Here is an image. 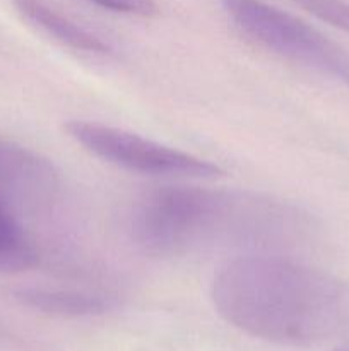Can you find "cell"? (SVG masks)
Instances as JSON below:
<instances>
[{
	"label": "cell",
	"instance_id": "obj_1",
	"mask_svg": "<svg viewBox=\"0 0 349 351\" xmlns=\"http://www.w3.org/2000/svg\"><path fill=\"white\" fill-rule=\"evenodd\" d=\"M315 230L308 213L283 199L192 185L153 189L129 216L130 237L140 249L171 257L212 250L284 254L311 242Z\"/></svg>",
	"mask_w": 349,
	"mask_h": 351
},
{
	"label": "cell",
	"instance_id": "obj_2",
	"mask_svg": "<svg viewBox=\"0 0 349 351\" xmlns=\"http://www.w3.org/2000/svg\"><path fill=\"white\" fill-rule=\"evenodd\" d=\"M211 298L228 324L283 346L349 338V283L284 254H242L219 267Z\"/></svg>",
	"mask_w": 349,
	"mask_h": 351
},
{
	"label": "cell",
	"instance_id": "obj_3",
	"mask_svg": "<svg viewBox=\"0 0 349 351\" xmlns=\"http://www.w3.org/2000/svg\"><path fill=\"white\" fill-rule=\"evenodd\" d=\"M242 33L279 57L349 86V51L325 34L262 0H221Z\"/></svg>",
	"mask_w": 349,
	"mask_h": 351
},
{
	"label": "cell",
	"instance_id": "obj_4",
	"mask_svg": "<svg viewBox=\"0 0 349 351\" xmlns=\"http://www.w3.org/2000/svg\"><path fill=\"white\" fill-rule=\"evenodd\" d=\"M64 130L91 154L135 173L197 180L224 175V170L212 161L105 123L70 120Z\"/></svg>",
	"mask_w": 349,
	"mask_h": 351
},
{
	"label": "cell",
	"instance_id": "obj_5",
	"mask_svg": "<svg viewBox=\"0 0 349 351\" xmlns=\"http://www.w3.org/2000/svg\"><path fill=\"white\" fill-rule=\"evenodd\" d=\"M60 191V173L36 151L0 139V199L14 213L43 211Z\"/></svg>",
	"mask_w": 349,
	"mask_h": 351
},
{
	"label": "cell",
	"instance_id": "obj_6",
	"mask_svg": "<svg viewBox=\"0 0 349 351\" xmlns=\"http://www.w3.org/2000/svg\"><path fill=\"white\" fill-rule=\"evenodd\" d=\"M14 5L24 19L29 21L33 26L40 27L44 34L57 40L64 47L86 51V53H109L108 43H105L101 38L89 33L88 29L75 24L68 17L58 14L41 0H14Z\"/></svg>",
	"mask_w": 349,
	"mask_h": 351
},
{
	"label": "cell",
	"instance_id": "obj_7",
	"mask_svg": "<svg viewBox=\"0 0 349 351\" xmlns=\"http://www.w3.org/2000/svg\"><path fill=\"white\" fill-rule=\"evenodd\" d=\"M26 307L60 317H94L115 308V300L105 295L53 288H23L16 293Z\"/></svg>",
	"mask_w": 349,
	"mask_h": 351
},
{
	"label": "cell",
	"instance_id": "obj_8",
	"mask_svg": "<svg viewBox=\"0 0 349 351\" xmlns=\"http://www.w3.org/2000/svg\"><path fill=\"white\" fill-rule=\"evenodd\" d=\"M38 252L16 213L0 199V273H21L38 264Z\"/></svg>",
	"mask_w": 349,
	"mask_h": 351
},
{
	"label": "cell",
	"instance_id": "obj_9",
	"mask_svg": "<svg viewBox=\"0 0 349 351\" xmlns=\"http://www.w3.org/2000/svg\"><path fill=\"white\" fill-rule=\"evenodd\" d=\"M324 23L349 33V2L346 0H291Z\"/></svg>",
	"mask_w": 349,
	"mask_h": 351
},
{
	"label": "cell",
	"instance_id": "obj_10",
	"mask_svg": "<svg viewBox=\"0 0 349 351\" xmlns=\"http://www.w3.org/2000/svg\"><path fill=\"white\" fill-rule=\"evenodd\" d=\"M103 9L113 10V12L130 14V16L151 17L157 12L154 0H89Z\"/></svg>",
	"mask_w": 349,
	"mask_h": 351
},
{
	"label": "cell",
	"instance_id": "obj_11",
	"mask_svg": "<svg viewBox=\"0 0 349 351\" xmlns=\"http://www.w3.org/2000/svg\"><path fill=\"white\" fill-rule=\"evenodd\" d=\"M332 351H349V338H346V339H342V343L341 345L337 346V348H334Z\"/></svg>",
	"mask_w": 349,
	"mask_h": 351
}]
</instances>
